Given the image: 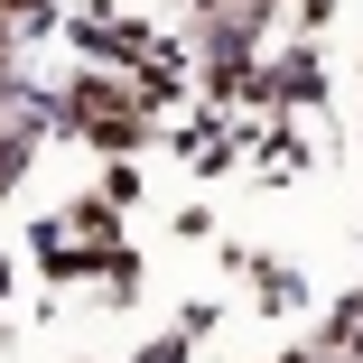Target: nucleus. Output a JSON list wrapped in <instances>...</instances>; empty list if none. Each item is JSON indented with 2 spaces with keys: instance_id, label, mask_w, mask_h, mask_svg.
<instances>
[{
  "instance_id": "nucleus-1",
  "label": "nucleus",
  "mask_w": 363,
  "mask_h": 363,
  "mask_svg": "<svg viewBox=\"0 0 363 363\" xmlns=\"http://www.w3.org/2000/svg\"><path fill=\"white\" fill-rule=\"evenodd\" d=\"M65 112H75V121L103 140V150H130V140H140V103H130L112 75H84L75 94H65Z\"/></svg>"
},
{
  "instance_id": "nucleus-2",
  "label": "nucleus",
  "mask_w": 363,
  "mask_h": 363,
  "mask_svg": "<svg viewBox=\"0 0 363 363\" xmlns=\"http://www.w3.org/2000/svg\"><path fill=\"white\" fill-rule=\"evenodd\" d=\"M84 47H94V56H130V65H159L150 28H130V19H94V28H84Z\"/></svg>"
},
{
  "instance_id": "nucleus-4",
  "label": "nucleus",
  "mask_w": 363,
  "mask_h": 363,
  "mask_svg": "<svg viewBox=\"0 0 363 363\" xmlns=\"http://www.w3.org/2000/svg\"><path fill=\"white\" fill-rule=\"evenodd\" d=\"M270 94H279V103H308V94H317V65H279Z\"/></svg>"
},
{
  "instance_id": "nucleus-3",
  "label": "nucleus",
  "mask_w": 363,
  "mask_h": 363,
  "mask_svg": "<svg viewBox=\"0 0 363 363\" xmlns=\"http://www.w3.org/2000/svg\"><path fill=\"white\" fill-rule=\"evenodd\" d=\"M19 168H28V140H19V130H0V196L19 186Z\"/></svg>"
}]
</instances>
